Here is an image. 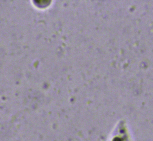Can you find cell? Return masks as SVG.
I'll return each mask as SVG.
<instances>
[{"mask_svg":"<svg viewBox=\"0 0 153 141\" xmlns=\"http://www.w3.org/2000/svg\"><path fill=\"white\" fill-rule=\"evenodd\" d=\"M118 133L113 137L111 141H128L124 131H121Z\"/></svg>","mask_w":153,"mask_h":141,"instance_id":"obj_1","label":"cell"},{"mask_svg":"<svg viewBox=\"0 0 153 141\" xmlns=\"http://www.w3.org/2000/svg\"><path fill=\"white\" fill-rule=\"evenodd\" d=\"M37 4L41 6L46 5L47 4L49 3V1H36Z\"/></svg>","mask_w":153,"mask_h":141,"instance_id":"obj_2","label":"cell"}]
</instances>
